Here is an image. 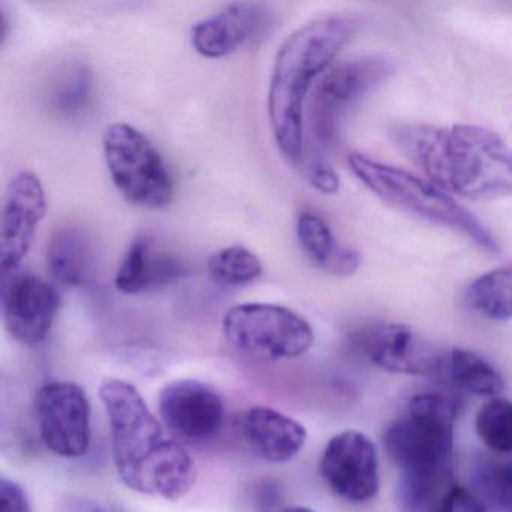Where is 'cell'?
Segmentation results:
<instances>
[{
  "instance_id": "obj_1",
  "label": "cell",
  "mask_w": 512,
  "mask_h": 512,
  "mask_svg": "<svg viewBox=\"0 0 512 512\" xmlns=\"http://www.w3.org/2000/svg\"><path fill=\"white\" fill-rule=\"evenodd\" d=\"M391 137L445 191L470 200L512 196V152L487 128L403 124L392 128Z\"/></svg>"
},
{
  "instance_id": "obj_2",
  "label": "cell",
  "mask_w": 512,
  "mask_h": 512,
  "mask_svg": "<svg viewBox=\"0 0 512 512\" xmlns=\"http://www.w3.org/2000/svg\"><path fill=\"white\" fill-rule=\"evenodd\" d=\"M355 29L347 17H326L293 32L278 50L269 83V122L278 149L292 163L302 157L304 106L311 85L331 67Z\"/></svg>"
},
{
  "instance_id": "obj_3",
  "label": "cell",
  "mask_w": 512,
  "mask_h": 512,
  "mask_svg": "<svg viewBox=\"0 0 512 512\" xmlns=\"http://www.w3.org/2000/svg\"><path fill=\"white\" fill-rule=\"evenodd\" d=\"M457 406L448 395L421 392L386 428L383 443L403 478L452 479Z\"/></svg>"
},
{
  "instance_id": "obj_4",
  "label": "cell",
  "mask_w": 512,
  "mask_h": 512,
  "mask_svg": "<svg viewBox=\"0 0 512 512\" xmlns=\"http://www.w3.org/2000/svg\"><path fill=\"white\" fill-rule=\"evenodd\" d=\"M349 166L356 178L377 197L395 208L418 215L431 223L464 233L467 238L491 254L500 253L493 233L472 214L458 205L434 182L425 181L412 173L377 163L362 154H352Z\"/></svg>"
},
{
  "instance_id": "obj_5",
  "label": "cell",
  "mask_w": 512,
  "mask_h": 512,
  "mask_svg": "<svg viewBox=\"0 0 512 512\" xmlns=\"http://www.w3.org/2000/svg\"><path fill=\"white\" fill-rule=\"evenodd\" d=\"M100 397L110 422L119 478L131 490L139 491L146 470L167 442L163 428L131 383L104 380Z\"/></svg>"
},
{
  "instance_id": "obj_6",
  "label": "cell",
  "mask_w": 512,
  "mask_h": 512,
  "mask_svg": "<svg viewBox=\"0 0 512 512\" xmlns=\"http://www.w3.org/2000/svg\"><path fill=\"white\" fill-rule=\"evenodd\" d=\"M103 148L110 178L127 202L146 209L172 203V178L160 152L142 131L128 124L110 125Z\"/></svg>"
},
{
  "instance_id": "obj_7",
  "label": "cell",
  "mask_w": 512,
  "mask_h": 512,
  "mask_svg": "<svg viewBox=\"0 0 512 512\" xmlns=\"http://www.w3.org/2000/svg\"><path fill=\"white\" fill-rule=\"evenodd\" d=\"M227 343L266 361L295 359L314 344L310 323L290 308L274 304H242L230 308L223 320Z\"/></svg>"
},
{
  "instance_id": "obj_8",
  "label": "cell",
  "mask_w": 512,
  "mask_h": 512,
  "mask_svg": "<svg viewBox=\"0 0 512 512\" xmlns=\"http://www.w3.org/2000/svg\"><path fill=\"white\" fill-rule=\"evenodd\" d=\"M394 70V59L382 55L352 59L329 70L317 83L311 109L317 139L326 145L334 142L344 113Z\"/></svg>"
},
{
  "instance_id": "obj_9",
  "label": "cell",
  "mask_w": 512,
  "mask_h": 512,
  "mask_svg": "<svg viewBox=\"0 0 512 512\" xmlns=\"http://www.w3.org/2000/svg\"><path fill=\"white\" fill-rule=\"evenodd\" d=\"M35 413L44 445L65 458L82 457L91 446V403L73 382L46 383L35 397Z\"/></svg>"
},
{
  "instance_id": "obj_10",
  "label": "cell",
  "mask_w": 512,
  "mask_h": 512,
  "mask_svg": "<svg viewBox=\"0 0 512 512\" xmlns=\"http://www.w3.org/2000/svg\"><path fill=\"white\" fill-rule=\"evenodd\" d=\"M320 475L341 499L352 503L368 502L379 490L376 446L361 431L337 434L323 451Z\"/></svg>"
},
{
  "instance_id": "obj_11",
  "label": "cell",
  "mask_w": 512,
  "mask_h": 512,
  "mask_svg": "<svg viewBox=\"0 0 512 512\" xmlns=\"http://www.w3.org/2000/svg\"><path fill=\"white\" fill-rule=\"evenodd\" d=\"M46 214V193L31 172L14 176L8 184L0 214V272L14 271L31 250L35 233Z\"/></svg>"
},
{
  "instance_id": "obj_12",
  "label": "cell",
  "mask_w": 512,
  "mask_h": 512,
  "mask_svg": "<svg viewBox=\"0 0 512 512\" xmlns=\"http://www.w3.org/2000/svg\"><path fill=\"white\" fill-rule=\"evenodd\" d=\"M158 407L170 431L191 442L212 439L223 427V398L199 380H175L164 386Z\"/></svg>"
},
{
  "instance_id": "obj_13",
  "label": "cell",
  "mask_w": 512,
  "mask_h": 512,
  "mask_svg": "<svg viewBox=\"0 0 512 512\" xmlns=\"http://www.w3.org/2000/svg\"><path fill=\"white\" fill-rule=\"evenodd\" d=\"M5 326L14 340L25 346H38L49 337L59 310L58 292L34 274L14 277L5 286Z\"/></svg>"
},
{
  "instance_id": "obj_14",
  "label": "cell",
  "mask_w": 512,
  "mask_h": 512,
  "mask_svg": "<svg viewBox=\"0 0 512 512\" xmlns=\"http://www.w3.org/2000/svg\"><path fill=\"white\" fill-rule=\"evenodd\" d=\"M364 343L371 361L391 373L430 376L442 365L436 347L401 323H385L370 329Z\"/></svg>"
},
{
  "instance_id": "obj_15",
  "label": "cell",
  "mask_w": 512,
  "mask_h": 512,
  "mask_svg": "<svg viewBox=\"0 0 512 512\" xmlns=\"http://www.w3.org/2000/svg\"><path fill=\"white\" fill-rule=\"evenodd\" d=\"M268 23L265 5L236 2L197 23L191 32V43L205 58H224L262 34Z\"/></svg>"
},
{
  "instance_id": "obj_16",
  "label": "cell",
  "mask_w": 512,
  "mask_h": 512,
  "mask_svg": "<svg viewBox=\"0 0 512 512\" xmlns=\"http://www.w3.org/2000/svg\"><path fill=\"white\" fill-rule=\"evenodd\" d=\"M185 266L178 257L161 248L149 236H137L125 253L115 286L127 295L148 292L181 280Z\"/></svg>"
},
{
  "instance_id": "obj_17",
  "label": "cell",
  "mask_w": 512,
  "mask_h": 512,
  "mask_svg": "<svg viewBox=\"0 0 512 512\" xmlns=\"http://www.w3.org/2000/svg\"><path fill=\"white\" fill-rule=\"evenodd\" d=\"M242 433L251 451L269 463L295 458L307 442V430L295 419L271 407L256 406L245 413Z\"/></svg>"
},
{
  "instance_id": "obj_18",
  "label": "cell",
  "mask_w": 512,
  "mask_h": 512,
  "mask_svg": "<svg viewBox=\"0 0 512 512\" xmlns=\"http://www.w3.org/2000/svg\"><path fill=\"white\" fill-rule=\"evenodd\" d=\"M296 235L308 259L328 274L349 277L361 263L358 251L338 244L328 224L313 212L299 215Z\"/></svg>"
},
{
  "instance_id": "obj_19",
  "label": "cell",
  "mask_w": 512,
  "mask_h": 512,
  "mask_svg": "<svg viewBox=\"0 0 512 512\" xmlns=\"http://www.w3.org/2000/svg\"><path fill=\"white\" fill-rule=\"evenodd\" d=\"M196 479L193 457L178 442L167 440L154 463L149 466L139 493L179 500L190 493Z\"/></svg>"
},
{
  "instance_id": "obj_20",
  "label": "cell",
  "mask_w": 512,
  "mask_h": 512,
  "mask_svg": "<svg viewBox=\"0 0 512 512\" xmlns=\"http://www.w3.org/2000/svg\"><path fill=\"white\" fill-rule=\"evenodd\" d=\"M92 245L80 227L56 230L47 245V269L62 286L77 287L86 283L92 271Z\"/></svg>"
},
{
  "instance_id": "obj_21",
  "label": "cell",
  "mask_w": 512,
  "mask_h": 512,
  "mask_svg": "<svg viewBox=\"0 0 512 512\" xmlns=\"http://www.w3.org/2000/svg\"><path fill=\"white\" fill-rule=\"evenodd\" d=\"M467 305L485 319H512V265L500 266L473 280L464 293Z\"/></svg>"
},
{
  "instance_id": "obj_22",
  "label": "cell",
  "mask_w": 512,
  "mask_h": 512,
  "mask_svg": "<svg viewBox=\"0 0 512 512\" xmlns=\"http://www.w3.org/2000/svg\"><path fill=\"white\" fill-rule=\"evenodd\" d=\"M449 368L455 382L472 394L496 398L505 391L502 374L472 350L452 349Z\"/></svg>"
},
{
  "instance_id": "obj_23",
  "label": "cell",
  "mask_w": 512,
  "mask_h": 512,
  "mask_svg": "<svg viewBox=\"0 0 512 512\" xmlns=\"http://www.w3.org/2000/svg\"><path fill=\"white\" fill-rule=\"evenodd\" d=\"M208 272L212 280L220 286H247L260 278L262 262L253 251L241 245L223 248L212 254L208 262Z\"/></svg>"
},
{
  "instance_id": "obj_24",
  "label": "cell",
  "mask_w": 512,
  "mask_h": 512,
  "mask_svg": "<svg viewBox=\"0 0 512 512\" xmlns=\"http://www.w3.org/2000/svg\"><path fill=\"white\" fill-rule=\"evenodd\" d=\"M91 71L85 64H65L50 86V103L62 115H76L88 104L91 95Z\"/></svg>"
},
{
  "instance_id": "obj_25",
  "label": "cell",
  "mask_w": 512,
  "mask_h": 512,
  "mask_svg": "<svg viewBox=\"0 0 512 512\" xmlns=\"http://www.w3.org/2000/svg\"><path fill=\"white\" fill-rule=\"evenodd\" d=\"M475 430L490 451L512 454V401L496 397L482 404L476 413Z\"/></svg>"
},
{
  "instance_id": "obj_26",
  "label": "cell",
  "mask_w": 512,
  "mask_h": 512,
  "mask_svg": "<svg viewBox=\"0 0 512 512\" xmlns=\"http://www.w3.org/2000/svg\"><path fill=\"white\" fill-rule=\"evenodd\" d=\"M475 482L493 505L512 509V460L482 458L475 464Z\"/></svg>"
},
{
  "instance_id": "obj_27",
  "label": "cell",
  "mask_w": 512,
  "mask_h": 512,
  "mask_svg": "<svg viewBox=\"0 0 512 512\" xmlns=\"http://www.w3.org/2000/svg\"><path fill=\"white\" fill-rule=\"evenodd\" d=\"M433 512H487V508L472 491L454 484L446 491Z\"/></svg>"
},
{
  "instance_id": "obj_28",
  "label": "cell",
  "mask_w": 512,
  "mask_h": 512,
  "mask_svg": "<svg viewBox=\"0 0 512 512\" xmlns=\"http://www.w3.org/2000/svg\"><path fill=\"white\" fill-rule=\"evenodd\" d=\"M0 509L2 512H32L31 502L22 485L11 479L0 481Z\"/></svg>"
},
{
  "instance_id": "obj_29",
  "label": "cell",
  "mask_w": 512,
  "mask_h": 512,
  "mask_svg": "<svg viewBox=\"0 0 512 512\" xmlns=\"http://www.w3.org/2000/svg\"><path fill=\"white\" fill-rule=\"evenodd\" d=\"M308 179L320 193L335 194L340 190V178L328 164L314 163L308 170Z\"/></svg>"
},
{
  "instance_id": "obj_30",
  "label": "cell",
  "mask_w": 512,
  "mask_h": 512,
  "mask_svg": "<svg viewBox=\"0 0 512 512\" xmlns=\"http://www.w3.org/2000/svg\"><path fill=\"white\" fill-rule=\"evenodd\" d=\"M65 512H121L118 509L109 508V506L101 505V503L92 502V500H71L68 503Z\"/></svg>"
},
{
  "instance_id": "obj_31",
  "label": "cell",
  "mask_w": 512,
  "mask_h": 512,
  "mask_svg": "<svg viewBox=\"0 0 512 512\" xmlns=\"http://www.w3.org/2000/svg\"><path fill=\"white\" fill-rule=\"evenodd\" d=\"M280 512H314L313 509L305 508V506H290V508L283 509Z\"/></svg>"
}]
</instances>
